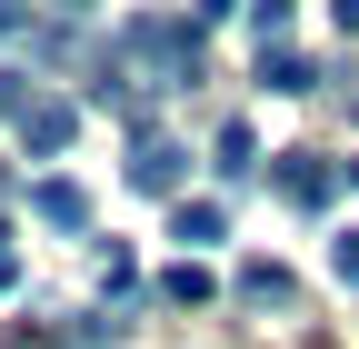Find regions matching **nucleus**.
<instances>
[{"mask_svg":"<svg viewBox=\"0 0 359 349\" xmlns=\"http://www.w3.org/2000/svg\"><path fill=\"white\" fill-rule=\"evenodd\" d=\"M269 180H280V200H290V210H330L339 170H330L320 150H280V170H269Z\"/></svg>","mask_w":359,"mask_h":349,"instance_id":"nucleus-1","label":"nucleus"},{"mask_svg":"<svg viewBox=\"0 0 359 349\" xmlns=\"http://www.w3.org/2000/svg\"><path fill=\"white\" fill-rule=\"evenodd\" d=\"M180 170H190V150H180V140H160V130H140V150H130V190L170 200V190H180Z\"/></svg>","mask_w":359,"mask_h":349,"instance_id":"nucleus-2","label":"nucleus"},{"mask_svg":"<svg viewBox=\"0 0 359 349\" xmlns=\"http://www.w3.org/2000/svg\"><path fill=\"white\" fill-rule=\"evenodd\" d=\"M259 90L309 100V90H320V60H309V50H269V40H259Z\"/></svg>","mask_w":359,"mask_h":349,"instance_id":"nucleus-3","label":"nucleus"},{"mask_svg":"<svg viewBox=\"0 0 359 349\" xmlns=\"http://www.w3.org/2000/svg\"><path fill=\"white\" fill-rule=\"evenodd\" d=\"M30 210H40L50 230H90V200H80V180H40V190H30Z\"/></svg>","mask_w":359,"mask_h":349,"instance_id":"nucleus-4","label":"nucleus"},{"mask_svg":"<svg viewBox=\"0 0 359 349\" xmlns=\"http://www.w3.org/2000/svg\"><path fill=\"white\" fill-rule=\"evenodd\" d=\"M240 299H259V310H290V270H280V259H250V270H240Z\"/></svg>","mask_w":359,"mask_h":349,"instance_id":"nucleus-5","label":"nucleus"},{"mask_svg":"<svg viewBox=\"0 0 359 349\" xmlns=\"http://www.w3.org/2000/svg\"><path fill=\"white\" fill-rule=\"evenodd\" d=\"M170 230H180V240H190V249H200V240H219V230H230V220H219V200H180V210H170Z\"/></svg>","mask_w":359,"mask_h":349,"instance_id":"nucleus-6","label":"nucleus"},{"mask_svg":"<svg viewBox=\"0 0 359 349\" xmlns=\"http://www.w3.org/2000/svg\"><path fill=\"white\" fill-rule=\"evenodd\" d=\"M160 299H170V310H200V299H210V270H200V259H180V270L160 280Z\"/></svg>","mask_w":359,"mask_h":349,"instance_id":"nucleus-7","label":"nucleus"},{"mask_svg":"<svg viewBox=\"0 0 359 349\" xmlns=\"http://www.w3.org/2000/svg\"><path fill=\"white\" fill-rule=\"evenodd\" d=\"M219 170H230V180H250V170H259V140H250V120H230V130H219Z\"/></svg>","mask_w":359,"mask_h":349,"instance_id":"nucleus-8","label":"nucleus"},{"mask_svg":"<svg viewBox=\"0 0 359 349\" xmlns=\"http://www.w3.org/2000/svg\"><path fill=\"white\" fill-rule=\"evenodd\" d=\"M290 11H299V0H250V20H259V40H280V30H290Z\"/></svg>","mask_w":359,"mask_h":349,"instance_id":"nucleus-9","label":"nucleus"},{"mask_svg":"<svg viewBox=\"0 0 359 349\" xmlns=\"http://www.w3.org/2000/svg\"><path fill=\"white\" fill-rule=\"evenodd\" d=\"M330 270H339V280L359 289V230H339V240H330Z\"/></svg>","mask_w":359,"mask_h":349,"instance_id":"nucleus-10","label":"nucleus"},{"mask_svg":"<svg viewBox=\"0 0 359 349\" xmlns=\"http://www.w3.org/2000/svg\"><path fill=\"white\" fill-rule=\"evenodd\" d=\"M20 20H30V0H0V40H20Z\"/></svg>","mask_w":359,"mask_h":349,"instance_id":"nucleus-11","label":"nucleus"},{"mask_svg":"<svg viewBox=\"0 0 359 349\" xmlns=\"http://www.w3.org/2000/svg\"><path fill=\"white\" fill-rule=\"evenodd\" d=\"M330 20H339V30H359V0H330Z\"/></svg>","mask_w":359,"mask_h":349,"instance_id":"nucleus-12","label":"nucleus"},{"mask_svg":"<svg viewBox=\"0 0 359 349\" xmlns=\"http://www.w3.org/2000/svg\"><path fill=\"white\" fill-rule=\"evenodd\" d=\"M50 11H90V0H50Z\"/></svg>","mask_w":359,"mask_h":349,"instance_id":"nucleus-13","label":"nucleus"},{"mask_svg":"<svg viewBox=\"0 0 359 349\" xmlns=\"http://www.w3.org/2000/svg\"><path fill=\"white\" fill-rule=\"evenodd\" d=\"M349 180H359V160H349Z\"/></svg>","mask_w":359,"mask_h":349,"instance_id":"nucleus-14","label":"nucleus"}]
</instances>
